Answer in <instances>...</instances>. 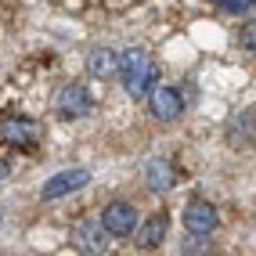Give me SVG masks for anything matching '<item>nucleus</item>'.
I'll return each instance as SVG.
<instances>
[{"instance_id": "f257e3e1", "label": "nucleus", "mask_w": 256, "mask_h": 256, "mask_svg": "<svg viewBox=\"0 0 256 256\" xmlns=\"http://www.w3.org/2000/svg\"><path fill=\"white\" fill-rule=\"evenodd\" d=\"M119 76H123V87L130 98H144L156 90V62L141 47H130L126 54H119Z\"/></svg>"}, {"instance_id": "f03ea898", "label": "nucleus", "mask_w": 256, "mask_h": 256, "mask_svg": "<svg viewBox=\"0 0 256 256\" xmlns=\"http://www.w3.org/2000/svg\"><path fill=\"white\" fill-rule=\"evenodd\" d=\"M108 231L101 228V220H76L72 224V246L80 252H87V256H98V252H105L108 246Z\"/></svg>"}, {"instance_id": "7ed1b4c3", "label": "nucleus", "mask_w": 256, "mask_h": 256, "mask_svg": "<svg viewBox=\"0 0 256 256\" xmlns=\"http://www.w3.org/2000/svg\"><path fill=\"white\" fill-rule=\"evenodd\" d=\"M0 138L8 144H14V148H36L40 126H36V119H29V116H11L8 123L0 126Z\"/></svg>"}, {"instance_id": "20e7f679", "label": "nucleus", "mask_w": 256, "mask_h": 256, "mask_svg": "<svg viewBox=\"0 0 256 256\" xmlns=\"http://www.w3.org/2000/svg\"><path fill=\"white\" fill-rule=\"evenodd\" d=\"M148 108L159 123H174V119L184 112V94L174 90V87H156L148 94Z\"/></svg>"}, {"instance_id": "39448f33", "label": "nucleus", "mask_w": 256, "mask_h": 256, "mask_svg": "<svg viewBox=\"0 0 256 256\" xmlns=\"http://www.w3.org/2000/svg\"><path fill=\"white\" fill-rule=\"evenodd\" d=\"M184 228L192 231L195 238H206L216 231V206H210V202H188V210H184Z\"/></svg>"}, {"instance_id": "423d86ee", "label": "nucleus", "mask_w": 256, "mask_h": 256, "mask_svg": "<svg viewBox=\"0 0 256 256\" xmlns=\"http://www.w3.org/2000/svg\"><path fill=\"white\" fill-rule=\"evenodd\" d=\"M101 228L108 234H130L138 228V210H134L130 202H112V206H105V213H101Z\"/></svg>"}, {"instance_id": "0eeeda50", "label": "nucleus", "mask_w": 256, "mask_h": 256, "mask_svg": "<svg viewBox=\"0 0 256 256\" xmlns=\"http://www.w3.org/2000/svg\"><path fill=\"white\" fill-rule=\"evenodd\" d=\"M90 105H94V101H90V94H87V87H83V83H65L62 94H58V112H62L65 119L87 116Z\"/></svg>"}, {"instance_id": "6e6552de", "label": "nucleus", "mask_w": 256, "mask_h": 256, "mask_svg": "<svg viewBox=\"0 0 256 256\" xmlns=\"http://www.w3.org/2000/svg\"><path fill=\"white\" fill-rule=\"evenodd\" d=\"M87 180H90L87 170H62V174H54V177L44 184V198H62V195H69V192H80Z\"/></svg>"}, {"instance_id": "1a4fd4ad", "label": "nucleus", "mask_w": 256, "mask_h": 256, "mask_svg": "<svg viewBox=\"0 0 256 256\" xmlns=\"http://www.w3.org/2000/svg\"><path fill=\"white\" fill-rule=\"evenodd\" d=\"M166 231H170V216H166V213H152V216L144 220V228L138 231V246H141V249H156V246H162Z\"/></svg>"}, {"instance_id": "9d476101", "label": "nucleus", "mask_w": 256, "mask_h": 256, "mask_svg": "<svg viewBox=\"0 0 256 256\" xmlns=\"http://www.w3.org/2000/svg\"><path fill=\"white\" fill-rule=\"evenodd\" d=\"M144 180L152 192H170V188L177 184V174H174V166H170L166 159H152L144 166Z\"/></svg>"}, {"instance_id": "9b49d317", "label": "nucleus", "mask_w": 256, "mask_h": 256, "mask_svg": "<svg viewBox=\"0 0 256 256\" xmlns=\"http://www.w3.org/2000/svg\"><path fill=\"white\" fill-rule=\"evenodd\" d=\"M87 69H90V76H98V80H108V76L119 72V54H112L108 47H101V50H94V54L87 58Z\"/></svg>"}, {"instance_id": "f8f14e48", "label": "nucleus", "mask_w": 256, "mask_h": 256, "mask_svg": "<svg viewBox=\"0 0 256 256\" xmlns=\"http://www.w3.org/2000/svg\"><path fill=\"white\" fill-rule=\"evenodd\" d=\"M184 256H213V242H210V238H188V242H184Z\"/></svg>"}, {"instance_id": "ddd939ff", "label": "nucleus", "mask_w": 256, "mask_h": 256, "mask_svg": "<svg viewBox=\"0 0 256 256\" xmlns=\"http://www.w3.org/2000/svg\"><path fill=\"white\" fill-rule=\"evenodd\" d=\"M238 44H242L246 50H256V18L246 22L242 29H238Z\"/></svg>"}, {"instance_id": "4468645a", "label": "nucleus", "mask_w": 256, "mask_h": 256, "mask_svg": "<svg viewBox=\"0 0 256 256\" xmlns=\"http://www.w3.org/2000/svg\"><path fill=\"white\" fill-rule=\"evenodd\" d=\"M216 8H224L228 14H249L256 4H252V0H220V4Z\"/></svg>"}, {"instance_id": "2eb2a0df", "label": "nucleus", "mask_w": 256, "mask_h": 256, "mask_svg": "<svg viewBox=\"0 0 256 256\" xmlns=\"http://www.w3.org/2000/svg\"><path fill=\"white\" fill-rule=\"evenodd\" d=\"M8 177V162H0V180H4Z\"/></svg>"}]
</instances>
